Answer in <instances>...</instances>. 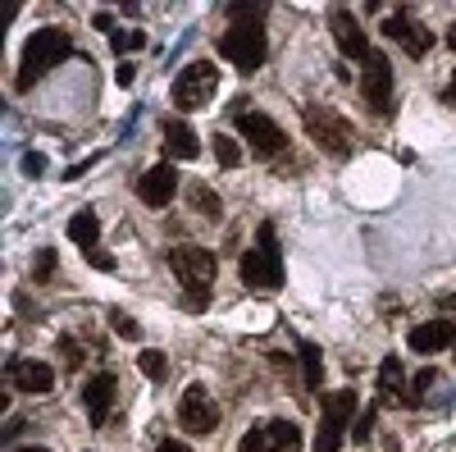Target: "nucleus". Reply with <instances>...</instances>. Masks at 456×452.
<instances>
[{
  "instance_id": "obj_1",
  "label": "nucleus",
  "mask_w": 456,
  "mask_h": 452,
  "mask_svg": "<svg viewBox=\"0 0 456 452\" xmlns=\"http://www.w3.org/2000/svg\"><path fill=\"white\" fill-rule=\"evenodd\" d=\"M169 270L183 284V307L192 311V316H201L210 307V284H215V270H219L215 266V251L192 247V242H178L169 251Z\"/></svg>"
},
{
  "instance_id": "obj_2",
  "label": "nucleus",
  "mask_w": 456,
  "mask_h": 452,
  "mask_svg": "<svg viewBox=\"0 0 456 452\" xmlns=\"http://www.w3.org/2000/svg\"><path fill=\"white\" fill-rule=\"evenodd\" d=\"M69 55H73V37H69L64 28H37V32L28 37V46H23V64H19L14 87H19V92H32V87L42 83L55 64H64Z\"/></svg>"
},
{
  "instance_id": "obj_3",
  "label": "nucleus",
  "mask_w": 456,
  "mask_h": 452,
  "mask_svg": "<svg viewBox=\"0 0 456 452\" xmlns=\"http://www.w3.org/2000/svg\"><path fill=\"white\" fill-rule=\"evenodd\" d=\"M242 284L251 292H279L283 288V251H279V234L270 219L260 224L256 247L242 256Z\"/></svg>"
},
{
  "instance_id": "obj_4",
  "label": "nucleus",
  "mask_w": 456,
  "mask_h": 452,
  "mask_svg": "<svg viewBox=\"0 0 456 452\" xmlns=\"http://www.w3.org/2000/svg\"><path fill=\"white\" fill-rule=\"evenodd\" d=\"M219 55L242 69V73H256L265 64V55H270V42H265V28L260 23H233L224 37H219Z\"/></svg>"
},
{
  "instance_id": "obj_5",
  "label": "nucleus",
  "mask_w": 456,
  "mask_h": 452,
  "mask_svg": "<svg viewBox=\"0 0 456 452\" xmlns=\"http://www.w3.org/2000/svg\"><path fill=\"white\" fill-rule=\"evenodd\" d=\"M352 425H356V393H352V389H333V393L324 398V411H320L315 452H338Z\"/></svg>"
},
{
  "instance_id": "obj_6",
  "label": "nucleus",
  "mask_w": 456,
  "mask_h": 452,
  "mask_svg": "<svg viewBox=\"0 0 456 452\" xmlns=\"http://www.w3.org/2000/svg\"><path fill=\"white\" fill-rule=\"evenodd\" d=\"M219 92V69L210 64V60H192L178 78H174V105L183 110V115H192V110H206L210 105V96Z\"/></svg>"
},
{
  "instance_id": "obj_7",
  "label": "nucleus",
  "mask_w": 456,
  "mask_h": 452,
  "mask_svg": "<svg viewBox=\"0 0 456 452\" xmlns=\"http://www.w3.org/2000/svg\"><path fill=\"white\" fill-rule=\"evenodd\" d=\"M301 119H306V133H311V142L320 151H329V156H347V151H352V124L342 119L338 110L311 101L306 110H301Z\"/></svg>"
},
{
  "instance_id": "obj_8",
  "label": "nucleus",
  "mask_w": 456,
  "mask_h": 452,
  "mask_svg": "<svg viewBox=\"0 0 456 452\" xmlns=\"http://www.w3.org/2000/svg\"><path fill=\"white\" fill-rule=\"evenodd\" d=\"M238 133L247 137V146L260 160H283L288 156V133L270 115H260V110H238Z\"/></svg>"
},
{
  "instance_id": "obj_9",
  "label": "nucleus",
  "mask_w": 456,
  "mask_h": 452,
  "mask_svg": "<svg viewBox=\"0 0 456 452\" xmlns=\"http://www.w3.org/2000/svg\"><path fill=\"white\" fill-rule=\"evenodd\" d=\"M361 101L374 115H388L393 110V60L384 51H370V60L361 64Z\"/></svg>"
},
{
  "instance_id": "obj_10",
  "label": "nucleus",
  "mask_w": 456,
  "mask_h": 452,
  "mask_svg": "<svg viewBox=\"0 0 456 452\" xmlns=\"http://www.w3.org/2000/svg\"><path fill=\"white\" fill-rule=\"evenodd\" d=\"M238 452H301V425L292 421H260L238 439Z\"/></svg>"
},
{
  "instance_id": "obj_11",
  "label": "nucleus",
  "mask_w": 456,
  "mask_h": 452,
  "mask_svg": "<svg viewBox=\"0 0 456 452\" xmlns=\"http://www.w3.org/2000/svg\"><path fill=\"white\" fill-rule=\"evenodd\" d=\"M178 425L187 430V434H215V425H219V407H215V398H210V389L206 384H192L183 393V402H178Z\"/></svg>"
},
{
  "instance_id": "obj_12",
  "label": "nucleus",
  "mask_w": 456,
  "mask_h": 452,
  "mask_svg": "<svg viewBox=\"0 0 456 452\" xmlns=\"http://www.w3.org/2000/svg\"><path fill=\"white\" fill-rule=\"evenodd\" d=\"M384 37H388V42H397L411 60H425V55L434 51V32L415 19V14H393V19L384 23Z\"/></svg>"
},
{
  "instance_id": "obj_13",
  "label": "nucleus",
  "mask_w": 456,
  "mask_h": 452,
  "mask_svg": "<svg viewBox=\"0 0 456 452\" xmlns=\"http://www.w3.org/2000/svg\"><path fill=\"white\" fill-rule=\"evenodd\" d=\"M5 384L19 389V393H32V398H46L55 389V370L37 357H14L10 370H5Z\"/></svg>"
},
{
  "instance_id": "obj_14",
  "label": "nucleus",
  "mask_w": 456,
  "mask_h": 452,
  "mask_svg": "<svg viewBox=\"0 0 456 452\" xmlns=\"http://www.w3.org/2000/svg\"><path fill=\"white\" fill-rule=\"evenodd\" d=\"M137 193H142V201L151 206V210H165L169 201H174V193H178V169L165 160V165H151L142 178H137Z\"/></svg>"
},
{
  "instance_id": "obj_15",
  "label": "nucleus",
  "mask_w": 456,
  "mask_h": 452,
  "mask_svg": "<svg viewBox=\"0 0 456 452\" xmlns=\"http://www.w3.org/2000/svg\"><path fill=\"white\" fill-rule=\"evenodd\" d=\"M329 32H333V42L342 46V55L365 64L370 60V42H365V28L347 14V10H329Z\"/></svg>"
},
{
  "instance_id": "obj_16",
  "label": "nucleus",
  "mask_w": 456,
  "mask_h": 452,
  "mask_svg": "<svg viewBox=\"0 0 456 452\" xmlns=\"http://www.w3.org/2000/svg\"><path fill=\"white\" fill-rule=\"evenodd\" d=\"M456 343V325L447 316H434L425 325H415L411 329V352H420V357H434V352H447Z\"/></svg>"
},
{
  "instance_id": "obj_17",
  "label": "nucleus",
  "mask_w": 456,
  "mask_h": 452,
  "mask_svg": "<svg viewBox=\"0 0 456 452\" xmlns=\"http://www.w3.org/2000/svg\"><path fill=\"white\" fill-rule=\"evenodd\" d=\"M114 398H119V380H114V370L92 374V384L83 389V407H87L92 425H105V421H110V407H114Z\"/></svg>"
},
{
  "instance_id": "obj_18",
  "label": "nucleus",
  "mask_w": 456,
  "mask_h": 452,
  "mask_svg": "<svg viewBox=\"0 0 456 452\" xmlns=\"http://www.w3.org/2000/svg\"><path fill=\"white\" fill-rule=\"evenodd\" d=\"M165 151H169V160H192L197 151H201L192 124H187V119H169L165 124Z\"/></svg>"
},
{
  "instance_id": "obj_19",
  "label": "nucleus",
  "mask_w": 456,
  "mask_h": 452,
  "mask_svg": "<svg viewBox=\"0 0 456 452\" xmlns=\"http://www.w3.org/2000/svg\"><path fill=\"white\" fill-rule=\"evenodd\" d=\"M402 384H406L402 357H384V366H379V402H406L402 398Z\"/></svg>"
},
{
  "instance_id": "obj_20",
  "label": "nucleus",
  "mask_w": 456,
  "mask_h": 452,
  "mask_svg": "<svg viewBox=\"0 0 456 452\" xmlns=\"http://www.w3.org/2000/svg\"><path fill=\"white\" fill-rule=\"evenodd\" d=\"M69 238L78 242L83 251H92L96 242H101V219H96V210H78L69 219Z\"/></svg>"
},
{
  "instance_id": "obj_21",
  "label": "nucleus",
  "mask_w": 456,
  "mask_h": 452,
  "mask_svg": "<svg viewBox=\"0 0 456 452\" xmlns=\"http://www.w3.org/2000/svg\"><path fill=\"white\" fill-rule=\"evenodd\" d=\"M301 374H306V389H320L324 384V361H320V348L315 343H301Z\"/></svg>"
},
{
  "instance_id": "obj_22",
  "label": "nucleus",
  "mask_w": 456,
  "mask_h": 452,
  "mask_svg": "<svg viewBox=\"0 0 456 452\" xmlns=\"http://www.w3.org/2000/svg\"><path fill=\"white\" fill-rule=\"evenodd\" d=\"M215 160H219L224 169H238V160H242V151H238V142L228 137V133H215Z\"/></svg>"
},
{
  "instance_id": "obj_23",
  "label": "nucleus",
  "mask_w": 456,
  "mask_h": 452,
  "mask_svg": "<svg viewBox=\"0 0 456 452\" xmlns=\"http://www.w3.org/2000/svg\"><path fill=\"white\" fill-rule=\"evenodd\" d=\"M137 370L146 374V380L160 384L165 374H169V361H165V352H142V357H137Z\"/></svg>"
},
{
  "instance_id": "obj_24",
  "label": "nucleus",
  "mask_w": 456,
  "mask_h": 452,
  "mask_svg": "<svg viewBox=\"0 0 456 452\" xmlns=\"http://www.w3.org/2000/svg\"><path fill=\"white\" fill-rule=\"evenodd\" d=\"M192 201H197V210H201L206 219H219V215H224V201L210 193L206 183H197V187H192Z\"/></svg>"
},
{
  "instance_id": "obj_25",
  "label": "nucleus",
  "mask_w": 456,
  "mask_h": 452,
  "mask_svg": "<svg viewBox=\"0 0 456 452\" xmlns=\"http://www.w3.org/2000/svg\"><path fill=\"white\" fill-rule=\"evenodd\" d=\"M434 380H438L434 370H420V374H415V380H411V389H406V407H420V402H425V393L434 389Z\"/></svg>"
},
{
  "instance_id": "obj_26",
  "label": "nucleus",
  "mask_w": 456,
  "mask_h": 452,
  "mask_svg": "<svg viewBox=\"0 0 456 452\" xmlns=\"http://www.w3.org/2000/svg\"><path fill=\"white\" fill-rule=\"evenodd\" d=\"M51 275H55V251H42L32 260V279L37 284H51Z\"/></svg>"
},
{
  "instance_id": "obj_27",
  "label": "nucleus",
  "mask_w": 456,
  "mask_h": 452,
  "mask_svg": "<svg viewBox=\"0 0 456 452\" xmlns=\"http://www.w3.org/2000/svg\"><path fill=\"white\" fill-rule=\"evenodd\" d=\"M110 46L114 51H137V46H146V32H114Z\"/></svg>"
},
{
  "instance_id": "obj_28",
  "label": "nucleus",
  "mask_w": 456,
  "mask_h": 452,
  "mask_svg": "<svg viewBox=\"0 0 456 452\" xmlns=\"http://www.w3.org/2000/svg\"><path fill=\"white\" fill-rule=\"evenodd\" d=\"M374 416H379V411H374V407H365V411H361V416H356V425H352V434H356L361 443H365V439L374 434Z\"/></svg>"
},
{
  "instance_id": "obj_29",
  "label": "nucleus",
  "mask_w": 456,
  "mask_h": 452,
  "mask_svg": "<svg viewBox=\"0 0 456 452\" xmlns=\"http://www.w3.org/2000/svg\"><path fill=\"white\" fill-rule=\"evenodd\" d=\"M60 352H64V366L73 370V366H83V348L73 343V338H60Z\"/></svg>"
},
{
  "instance_id": "obj_30",
  "label": "nucleus",
  "mask_w": 456,
  "mask_h": 452,
  "mask_svg": "<svg viewBox=\"0 0 456 452\" xmlns=\"http://www.w3.org/2000/svg\"><path fill=\"white\" fill-rule=\"evenodd\" d=\"M87 260H92V270H101V275H110V270H114V256H110V251H101V247H92V251H87Z\"/></svg>"
},
{
  "instance_id": "obj_31",
  "label": "nucleus",
  "mask_w": 456,
  "mask_h": 452,
  "mask_svg": "<svg viewBox=\"0 0 456 452\" xmlns=\"http://www.w3.org/2000/svg\"><path fill=\"white\" fill-rule=\"evenodd\" d=\"M110 325L119 329V338H137V325H133V320H128L124 311H110Z\"/></svg>"
},
{
  "instance_id": "obj_32",
  "label": "nucleus",
  "mask_w": 456,
  "mask_h": 452,
  "mask_svg": "<svg viewBox=\"0 0 456 452\" xmlns=\"http://www.w3.org/2000/svg\"><path fill=\"white\" fill-rule=\"evenodd\" d=\"M224 14H228V19H256V23H260V14H265V5H228Z\"/></svg>"
},
{
  "instance_id": "obj_33",
  "label": "nucleus",
  "mask_w": 456,
  "mask_h": 452,
  "mask_svg": "<svg viewBox=\"0 0 456 452\" xmlns=\"http://www.w3.org/2000/svg\"><path fill=\"white\" fill-rule=\"evenodd\" d=\"M23 169H28L32 178H42V169H46V160H42V156H37V151H28V156H23Z\"/></svg>"
},
{
  "instance_id": "obj_34",
  "label": "nucleus",
  "mask_w": 456,
  "mask_h": 452,
  "mask_svg": "<svg viewBox=\"0 0 456 452\" xmlns=\"http://www.w3.org/2000/svg\"><path fill=\"white\" fill-rule=\"evenodd\" d=\"M156 452H187V443H183V439H165Z\"/></svg>"
},
{
  "instance_id": "obj_35",
  "label": "nucleus",
  "mask_w": 456,
  "mask_h": 452,
  "mask_svg": "<svg viewBox=\"0 0 456 452\" xmlns=\"http://www.w3.org/2000/svg\"><path fill=\"white\" fill-rule=\"evenodd\" d=\"M92 23H96V28H101V32H110V37H114V19H110V14H96V19H92Z\"/></svg>"
},
{
  "instance_id": "obj_36",
  "label": "nucleus",
  "mask_w": 456,
  "mask_h": 452,
  "mask_svg": "<svg viewBox=\"0 0 456 452\" xmlns=\"http://www.w3.org/2000/svg\"><path fill=\"white\" fill-rule=\"evenodd\" d=\"M443 101H447V105H456V78H452V87L443 92Z\"/></svg>"
},
{
  "instance_id": "obj_37",
  "label": "nucleus",
  "mask_w": 456,
  "mask_h": 452,
  "mask_svg": "<svg viewBox=\"0 0 456 452\" xmlns=\"http://www.w3.org/2000/svg\"><path fill=\"white\" fill-rule=\"evenodd\" d=\"M447 51H456V23H452V32H447Z\"/></svg>"
},
{
  "instance_id": "obj_38",
  "label": "nucleus",
  "mask_w": 456,
  "mask_h": 452,
  "mask_svg": "<svg viewBox=\"0 0 456 452\" xmlns=\"http://www.w3.org/2000/svg\"><path fill=\"white\" fill-rule=\"evenodd\" d=\"M443 311H456V297H443Z\"/></svg>"
},
{
  "instance_id": "obj_39",
  "label": "nucleus",
  "mask_w": 456,
  "mask_h": 452,
  "mask_svg": "<svg viewBox=\"0 0 456 452\" xmlns=\"http://www.w3.org/2000/svg\"><path fill=\"white\" fill-rule=\"evenodd\" d=\"M14 452H51V448H14Z\"/></svg>"
}]
</instances>
